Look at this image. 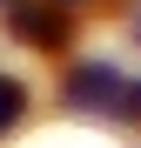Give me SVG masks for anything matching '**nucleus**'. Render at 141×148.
I'll return each mask as SVG.
<instances>
[{
    "instance_id": "obj_1",
    "label": "nucleus",
    "mask_w": 141,
    "mask_h": 148,
    "mask_svg": "<svg viewBox=\"0 0 141 148\" xmlns=\"http://www.w3.org/2000/svg\"><path fill=\"white\" fill-rule=\"evenodd\" d=\"M114 88V74L108 67H87V74H74V101H81V94H108Z\"/></svg>"
},
{
    "instance_id": "obj_2",
    "label": "nucleus",
    "mask_w": 141,
    "mask_h": 148,
    "mask_svg": "<svg viewBox=\"0 0 141 148\" xmlns=\"http://www.w3.org/2000/svg\"><path fill=\"white\" fill-rule=\"evenodd\" d=\"M128 108H141V88H134V94H128Z\"/></svg>"
}]
</instances>
